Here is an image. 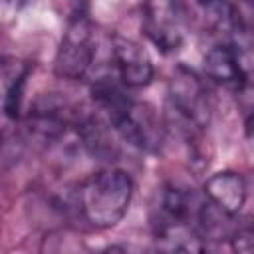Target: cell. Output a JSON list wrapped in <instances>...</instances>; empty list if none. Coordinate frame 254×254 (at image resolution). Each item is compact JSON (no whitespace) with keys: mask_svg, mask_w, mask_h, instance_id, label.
Wrapping results in <instances>:
<instances>
[{"mask_svg":"<svg viewBox=\"0 0 254 254\" xmlns=\"http://www.w3.org/2000/svg\"><path fill=\"white\" fill-rule=\"evenodd\" d=\"M244 131H246V137L254 141V113H250L246 117V123H244Z\"/></svg>","mask_w":254,"mask_h":254,"instance_id":"obj_11","label":"cell"},{"mask_svg":"<svg viewBox=\"0 0 254 254\" xmlns=\"http://www.w3.org/2000/svg\"><path fill=\"white\" fill-rule=\"evenodd\" d=\"M30 75V64L20 60H4L2 64V77H4V99L2 107L6 117L18 119L22 111V99H24V87L26 79Z\"/></svg>","mask_w":254,"mask_h":254,"instance_id":"obj_10","label":"cell"},{"mask_svg":"<svg viewBox=\"0 0 254 254\" xmlns=\"http://www.w3.org/2000/svg\"><path fill=\"white\" fill-rule=\"evenodd\" d=\"M202 194L214 208L234 218L246 202V183L234 171H220L206 179Z\"/></svg>","mask_w":254,"mask_h":254,"instance_id":"obj_9","label":"cell"},{"mask_svg":"<svg viewBox=\"0 0 254 254\" xmlns=\"http://www.w3.org/2000/svg\"><path fill=\"white\" fill-rule=\"evenodd\" d=\"M91 97L95 111L125 143L145 153L161 149L165 129L151 105L133 99L113 77L91 81Z\"/></svg>","mask_w":254,"mask_h":254,"instance_id":"obj_1","label":"cell"},{"mask_svg":"<svg viewBox=\"0 0 254 254\" xmlns=\"http://www.w3.org/2000/svg\"><path fill=\"white\" fill-rule=\"evenodd\" d=\"M133 198V179L123 169L107 167L89 175L75 190L73 208L93 228H111L127 212Z\"/></svg>","mask_w":254,"mask_h":254,"instance_id":"obj_2","label":"cell"},{"mask_svg":"<svg viewBox=\"0 0 254 254\" xmlns=\"http://www.w3.org/2000/svg\"><path fill=\"white\" fill-rule=\"evenodd\" d=\"M202 67L204 75L222 87L240 91L248 85V73L242 60V52L232 42L222 40L218 44H212L204 54Z\"/></svg>","mask_w":254,"mask_h":254,"instance_id":"obj_7","label":"cell"},{"mask_svg":"<svg viewBox=\"0 0 254 254\" xmlns=\"http://www.w3.org/2000/svg\"><path fill=\"white\" fill-rule=\"evenodd\" d=\"M107 46V75L125 89H139L153 79V62L147 50L131 38L111 34Z\"/></svg>","mask_w":254,"mask_h":254,"instance_id":"obj_5","label":"cell"},{"mask_svg":"<svg viewBox=\"0 0 254 254\" xmlns=\"http://www.w3.org/2000/svg\"><path fill=\"white\" fill-rule=\"evenodd\" d=\"M145 36L163 52H179L187 40L189 18L183 4L177 2H149L141 16Z\"/></svg>","mask_w":254,"mask_h":254,"instance_id":"obj_6","label":"cell"},{"mask_svg":"<svg viewBox=\"0 0 254 254\" xmlns=\"http://www.w3.org/2000/svg\"><path fill=\"white\" fill-rule=\"evenodd\" d=\"M212 99L204 81L187 67H177L167 89V117L187 137L198 135L210 123Z\"/></svg>","mask_w":254,"mask_h":254,"instance_id":"obj_3","label":"cell"},{"mask_svg":"<svg viewBox=\"0 0 254 254\" xmlns=\"http://www.w3.org/2000/svg\"><path fill=\"white\" fill-rule=\"evenodd\" d=\"M155 254H206L204 238L185 220L153 218Z\"/></svg>","mask_w":254,"mask_h":254,"instance_id":"obj_8","label":"cell"},{"mask_svg":"<svg viewBox=\"0 0 254 254\" xmlns=\"http://www.w3.org/2000/svg\"><path fill=\"white\" fill-rule=\"evenodd\" d=\"M99 40L93 24L85 14L71 18L54 60V71L71 81L93 79V69L99 62Z\"/></svg>","mask_w":254,"mask_h":254,"instance_id":"obj_4","label":"cell"}]
</instances>
